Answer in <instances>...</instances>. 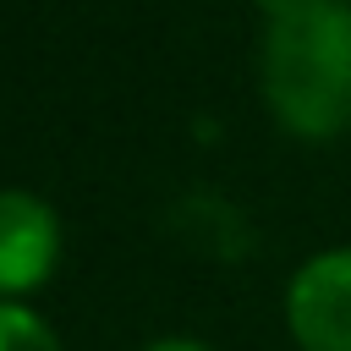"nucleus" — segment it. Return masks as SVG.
Listing matches in <instances>:
<instances>
[{"label": "nucleus", "instance_id": "1", "mask_svg": "<svg viewBox=\"0 0 351 351\" xmlns=\"http://www.w3.org/2000/svg\"><path fill=\"white\" fill-rule=\"evenodd\" d=\"M258 88L269 115L307 143L351 126V0H258Z\"/></svg>", "mask_w": 351, "mask_h": 351}, {"label": "nucleus", "instance_id": "2", "mask_svg": "<svg viewBox=\"0 0 351 351\" xmlns=\"http://www.w3.org/2000/svg\"><path fill=\"white\" fill-rule=\"evenodd\" d=\"M285 324L302 351H351V247L296 263L285 285Z\"/></svg>", "mask_w": 351, "mask_h": 351}, {"label": "nucleus", "instance_id": "3", "mask_svg": "<svg viewBox=\"0 0 351 351\" xmlns=\"http://www.w3.org/2000/svg\"><path fill=\"white\" fill-rule=\"evenodd\" d=\"M60 258V214L27 192V186H0V296L16 302L22 291L44 285Z\"/></svg>", "mask_w": 351, "mask_h": 351}, {"label": "nucleus", "instance_id": "4", "mask_svg": "<svg viewBox=\"0 0 351 351\" xmlns=\"http://www.w3.org/2000/svg\"><path fill=\"white\" fill-rule=\"evenodd\" d=\"M0 351H60V340L33 307L0 296Z\"/></svg>", "mask_w": 351, "mask_h": 351}, {"label": "nucleus", "instance_id": "5", "mask_svg": "<svg viewBox=\"0 0 351 351\" xmlns=\"http://www.w3.org/2000/svg\"><path fill=\"white\" fill-rule=\"evenodd\" d=\"M143 351H214V346H203V340H192V335H165V340H154V346H143Z\"/></svg>", "mask_w": 351, "mask_h": 351}]
</instances>
